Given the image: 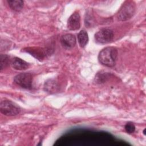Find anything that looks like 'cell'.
Here are the masks:
<instances>
[{"instance_id":"obj_1","label":"cell","mask_w":146,"mask_h":146,"mask_svg":"<svg viewBox=\"0 0 146 146\" xmlns=\"http://www.w3.org/2000/svg\"><path fill=\"white\" fill-rule=\"evenodd\" d=\"M117 56V49L113 47H107L100 51L98 55V60L102 65L112 67L116 64Z\"/></svg>"},{"instance_id":"obj_2","label":"cell","mask_w":146,"mask_h":146,"mask_svg":"<svg viewBox=\"0 0 146 146\" xmlns=\"http://www.w3.org/2000/svg\"><path fill=\"white\" fill-rule=\"evenodd\" d=\"M0 111L6 116H15L19 113L20 107L11 100L3 99L0 103Z\"/></svg>"},{"instance_id":"obj_3","label":"cell","mask_w":146,"mask_h":146,"mask_svg":"<svg viewBox=\"0 0 146 146\" xmlns=\"http://www.w3.org/2000/svg\"><path fill=\"white\" fill-rule=\"evenodd\" d=\"M135 11V3L132 1H125L118 11L117 19L121 21L128 20L132 17Z\"/></svg>"},{"instance_id":"obj_4","label":"cell","mask_w":146,"mask_h":146,"mask_svg":"<svg viewBox=\"0 0 146 146\" xmlns=\"http://www.w3.org/2000/svg\"><path fill=\"white\" fill-rule=\"evenodd\" d=\"M14 82L20 87L31 89L33 87V76L30 73L23 72L17 75L14 79Z\"/></svg>"},{"instance_id":"obj_5","label":"cell","mask_w":146,"mask_h":146,"mask_svg":"<svg viewBox=\"0 0 146 146\" xmlns=\"http://www.w3.org/2000/svg\"><path fill=\"white\" fill-rule=\"evenodd\" d=\"M113 39V33L110 29H102L95 34V40L98 43L106 44L111 42Z\"/></svg>"},{"instance_id":"obj_6","label":"cell","mask_w":146,"mask_h":146,"mask_svg":"<svg viewBox=\"0 0 146 146\" xmlns=\"http://www.w3.org/2000/svg\"><path fill=\"white\" fill-rule=\"evenodd\" d=\"M67 28L70 30H78L80 27V17L78 11L72 13L67 21Z\"/></svg>"},{"instance_id":"obj_7","label":"cell","mask_w":146,"mask_h":146,"mask_svg":"<svg viewBox=\"0 0 146 146\" xmlns=\"http://www.w3.org/2000/svg\"><path fill=\"white\" fill-rule=\"evenodd\" d=\"M62 46L65 48H71L76 44V38L71 34H66L60 38Z\"/></svg>"},{"instance_id":"obj_8","label":"cell","mask_w":146,"mask_h":146,"mask_svg":"<svg viewBox=\"0 0 146 146\" xmlns=\"http://www.w3.org/2000/svg\"><path fill=\"white\" fill-rule=\"evenodd\" d=\"M10 64L14 69L17 70H26L30 66L29 63L18 57H14L11 59Z\"/></svg>"},{"instance_id":"obj_9","label":"cell","mask_w":146,"mask_h":146,"mask_svg":"<svg viewBox=\"0 0 146 146\" xmlns=\"http://www.w3.org/2000/svg\"><path fill=\"white\" fill-rule=\"evenodd\" d=\"M58 82L55 79H49L46 80L44 84V90L45 91L52 94L57 92L59 90Z\"/></svg>"},{"instance_id":"obj_10","label":"cell","mask_w":146,"mask_h":146,"mask_svg":"<svg viewBox=\"0 0 146 146\" xmlns=\"http://www.w3.org/2000/svg\"><path fill=\"white\" fill-rule=\"evenodd\" d=\"M78 40L81 47H84L88 42V36L85 30H82L78 35Z\"/></svg>"},{"instance_id":"obj_11","label":"cell","mask_w":146,"mask_h":146,"mask_svg":"<svg viewBox=\"0 0 146 146\" xmlns=\"http://www.w3.org/2000/svg\"><path fill=\"white\" fill-rule=\"evenodd\" d=\"M7 2L9 7L15 11H21L23 7V1L21 0H9Z\"/></svg>"},{"instance_id":"obj_12","label":"cell","mask_w":146,"mask_h":146,"mask_svg":"<svg viewBox=\"0 0 146 146\" xmlns=\"http://www.w3.org/2000/svg\"><path fill=\"white\" fill-rule=\"evenodd\" d=\"M11 59H10V56L7 55H1V70L3 69L6 67H7L9 64H10Z\"/></svg>"},{"instance_id":"obj_13","label":"cell","mask_w":146,"mask_h":146,"mask_svg":"<svg viewBox=\"0 0 146 146\" xmlns=\"http://www.w3.org/2000/svg\"><path fill=\"white\" fill-rule=\"evenodd\" d=\"M125 131L128 133H132L135 132V125L131 123V122H128L127 123L124 127Z\"/></svg>"}]
</instances>
